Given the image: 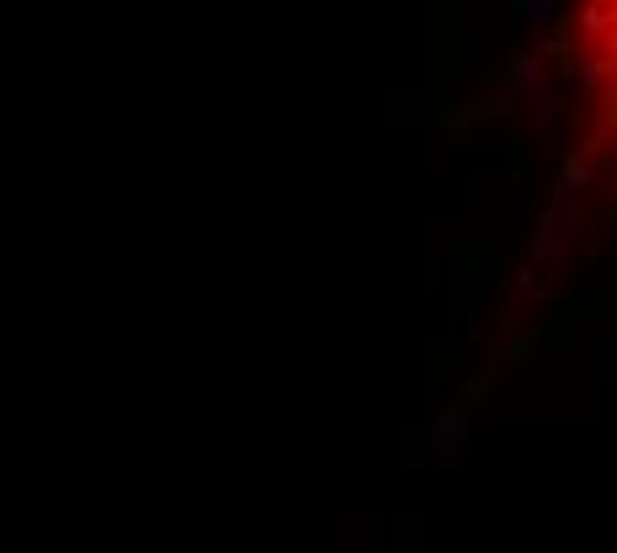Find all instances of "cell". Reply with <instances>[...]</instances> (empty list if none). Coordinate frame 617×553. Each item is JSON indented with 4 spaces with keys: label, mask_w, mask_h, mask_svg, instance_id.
I'll return each mask as SVG.
<instances>
[{
    "label": "cell",
    "mask_w": 617,
    "mask_h": 553,
    "mask_svg": "<svg viewBox=\"0 0 617 553\" xmlns=\"http://www.w3.org/2000/svg\"><path fill=\"white\" fill-rule=\"evenodd\" d=\"M580 70H586L591 128L617 144V0H586V16H580Z\"/></svg>",
    "instance_id": "obj_1"
}]
</instances>
